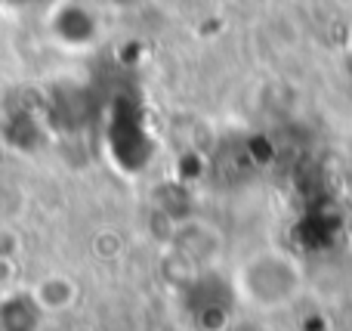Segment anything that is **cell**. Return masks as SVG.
Instances as JSON below:
<instances>
[{"mask_svg": "<svg viewBox=\"0 0 352 331\" xmlns=\"http://www.w3.org/2000/svg\"><path fill=\"white\" fill-rule=\"evenodd\" d=\"M303 270L291 254L278 248L256 251L238 266L235 288L250 307L256 310H281L294 303L303 291Z\"/></svg>", "mask_w": 352, "mask_h": 331, "instance_id": "cell-1", "label": "cell"}, {"mask_svg": "<svg viewBox=\"0 0 352 331\" xmlns=\"http://www.w3.org/2000/svg\"><path fill=\"white\" fill-rule=\"evenodd\" d=\"M16 3H37V0H16Z\"/></svg>", "mask_w": 352, "mask_h": 331, "instance_id": "cell-6", "label": "cell"}, {"mask_svg": "<svg viewBox=\"0 0 352 331\" xmlns=\"http://www.w3.org/2000/svg\"><path fill=\"white\" fill-rule=\"evenodd\" d=\"M41 301L31 295H12L0 303V331H37L41 325Z\"/></svg>", "mask_w": 352, "mask_h": 331, "instance_id": "cell-2", "label": "cell"}, {"mask_svg": "<svg viewBox=\"0 0 352 331\" xmlns=\"http://www.w3.org/2000/svg\"><path fill=\"white\" fill-rule=\"evenodd\" d=\"M109 3H115V6H133V3H140V0H109Z\"/></svg>", "mask_w": 352, "mask_h": 331, "instance_id": "cell-5", "label": "cell"}, {"mask_svg": "<svg viewBox=\"0 0 352 331\" xmlns=\"http://www.w3.org/2000/svg\"><path fill=\"white\" fill-rule=\"evenodd\" d=\"M6 140L16 149L28 152V149H34L37 142H41V127H37V121L28 111H16V115L6 121Z\"/></svg>", "mask_w": 352, "mask_h": 331, "instance_id": "cell-4", "label": "cell"}, {"mask_svg": "<svg viewBox=\"0 0 352 331\" xmlns=\"http://www.w3.org/2000/svg\"><path fill=\"white\" fill-rule=\"evenodd\" d=\"M53 28L65 43H90L93 37H96V19H93L90 10L72 3L56 12Z\"/></svg>", "mask_w": 352, "mask_h": 331, "instance_id": "cell-3", "label": "cell"}]
</instances>
